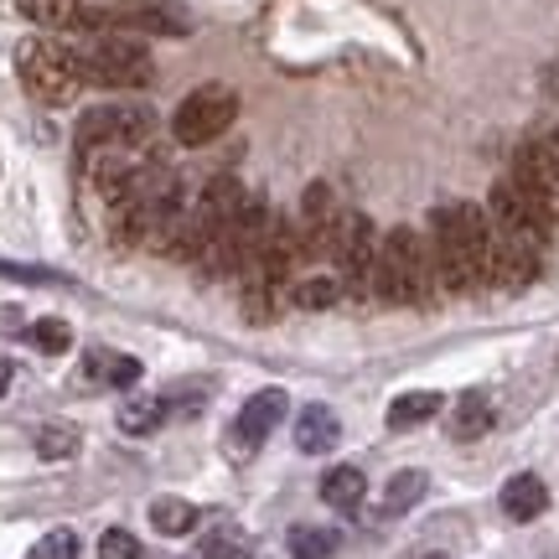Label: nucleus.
I'll use <instances>...</instances> for the list:
<instances>
[{"label":"nucleus","instance_id":"423d86ee","mask_svg":"<svg viewBox=\"0 0 559 559\" xmlns=\"http://www.w3.org/2000/svg\"><path fill=\"white\" fill-rule=\"evenodd\" d=\"M156 130V120L135 109V104H99V109H88L73 130V151L88 156V151H135L145 145Z\"/></svg>","mask_w":559,"mask_h":559},{"label":"nucleus","instance_id":"cd10ccee","mask_svg":"<svg viewBox=\"0 0 559 559\" xmlns=\"http://www.w3.org/2000/svg\"><path fill=\"white\" fill-rule=\"evenodd\" d=\"M104 383H115V389H130V383H140V362L124 358V353H115V362H109V379H104Z\"/></svg>","mask_w":559,"mask_h":559},{"label":"nucleus","instance_id":"0eeeda50","mask_svg":"<svg viewBox=\"0 0 559 559\" xmlns=\"http://www.w3.org/2000/svg\"><path fill=\"white\" fill-rule=\"evenodd\" d=\"M234 120H239V94H234L228 83H202V88H192V94L177 104L171 135H177L181 145H207V140H218Z\"/></svg>","mask_w":559,"mask_h":559},{"label":"nucleus","instance_id":"f257e3e1","mask_svg":"<svg viewBox=\"0 0 559 559\" xmlns=\"http://www.w3.org/2000/svg\"><path fill=\"white\" fill-rule=\"evenodd\" d=\"M430 254L440 290L492 285V218L472 202H440L430 213Z\"/></svg>","mask_w":559,"mask_h":559},{"label":"nucleus","instance_id":"9d476101","mask_svg":"<svg viewBox=\"0 0 559 559\" xmlns=\"http://www.w3.org/2000/svg\"><path fill=\"white\" fill-rule=\"evenodd\" d=\"M285 389H260L254 400L239 409V419H234V430H228V445H234V456H254L264 440H270V430H275L280 419H285Z\"/></svg>","mask_w":559,"mask_h":559},{"label":"nucleus","instance_id":"f3484780","mask_svg":"<svg viewBox=\"0 0 559 559\" xmlns=\"http://www.w3.org/2000/svg\"><path fill=\"white\" fill-rule=\"evenodd\" d=\"M151 528L166 534V539H181V534L198 528V508H192L187 498H156L151 502Z\"/></svg>","mask_w":559,"mask_h":559},{"label":"nucleus","instance_id":"4468645a","mask_svg":"<svg viewBox=\"0 0 559 559\" xmlns=\"http://www.w3.org/2000/svg\"><path fill=\"white\" fill-rule=\"evenodd\" d=\"M445 430H451V440H481L487 436V430H492V404H487V394H461Z\"/></svg>","mask_w":559,"mask_h":559},{"label":"nucleus","instance_id":"39448f33","mask_svg":"<svg viewBox=\"0 0 559 559\" xmlns=\"http://www.w3.org/2000/svg\"><path fill=\"white\" fill-rule=\"evenodd\" d=\"M326 254L337 260L332 275L342 280V296H373V270H379V239H373V223L362 218V213H347L342 207L337 228H332V243H326Z\"/></svg>","mask_w":559,"mask_h":559},{"label":"nucleus","instance_id":"6ab92c4d","mask_svg":"<svg viewBox=\"0 0 559 559\" xmlns=\"http://www.w3.org/2000/svg\"><path fill=\"white\" fill-rule=\"evenodd\" d=\"M425 487H430V477L415 472V466H409V472H394L389 487H383V513H409V508L425 498Z\"/></svg>","mask_w":559,"mask_h":559},{"label":"nucleus","instance_id":"f03ea898","mask_svg":"<svg viewBox=\"0 0 559 559\" xmlns=\"http://www.w3.org/2000/svg\"><path fill=\"white\" fill-rule=\"evenodd\" d=\"M440 290L436 280V254L430 239H419L409 228H394L379 243V270H373V296L389 306H425Z\"/></svg>","mask_w":559,"mask_h":559},{"label":"nucleus","instance_id":"b1692460","mask_svg":"<svg viewBox=\"0 0 559 559\" xmlns=\"http://www.w3.org/2000/svg\"><path fill=\"white\" fill-rule=\"evenodd\" d=\"M254 549H249V539L243 534H234V528H218V534H207V539L198 544V555L192 559H249Z\"/></svg>","mask_w":559,"mask_h":559},{"label":"nucleus","instance_id":"7ed1b4c3","mask_svg":"<svg viewBox=\"0 0 559 559\" xmlns=\"http://www.w3.org/2000/svg\"><path fill=\"white\" fill-rule=\"evenodd\" d=\"M73 62H79V79L99 83V88H145V83L156 79L145 47L120 37V32H99L94 41H83L79 52H73Z\"/></svg>","mask_w":559,"mask_h":559},{"label":"nucleus","instance_id":"412c9836","mask_svg":"<svg viewBox=\"0 0 559 559\" xmlns=\"http://www.w3.org/2000/svg\"><path fill=\"white\" fill-rule=\"evenodd\" d=\"M290 555H296V559H326V555H337V528L296 523V528H290Z\"/></svg>","mask_w":559,"mask_h":559},{"label":"nucleus","instance_id":"aec40b11","mask_svg":"<svg viewBox=\"0 0 559 559\" xmlns=\"http://www.w3.org/2000/svg\"><path fill=\"white\" fill-rule=\"evenodd\" d=\"M16 11L37 26H79L83 21V5L79 0H16Z\"/></svg>","mask_w":559,"mask_h":559},{"label":"nucleus","instance_id":"5701e85b","mask_svg":"<svg viewBox=\"0 0 559 559\" xmlns=\"http://www.w3.org/2000/svg\"><path fill=\"white\" fill-rule=\"evenodd\" d=\"M79 451V430L73 425H41L37 430V456L41 461H68Z\"/></svg>","mask_w":559,"mask_h":559},{"label":"nucleus","instance_id":"473e14b6","mask_svg":"<svg viewBox=\"0 0 559 559\" xmlns=\"http://www.w3.org/2000/svg\"><path fill=\"white\" fill-rule=\"evenodd\" d=\"M109 5H145V0H109Z\"/></svg>","mask_w":559,"mask_h":559},{"label":"nucleus","instance_id":"393cba45","mask_svg":"<svg viewBox=\"0 0 559 559\" xmlns=\"http://www.w3.org/2000/svg\"><path fill=\"white\" fill-rule=\"evenodd\" d=\"M26 559H79V534L73 528H52V534H41L26 549Z\"/></svg>","mask_w":559,"mask_h":559},{"label":"nucleus","instance_id":"1a4fd4ad","mask_svg":"<svg viewBox=\"0 0 559 559\" xmlns=\"http://www.w3.org/2000/svg\"><path fill=\"white\" fill-rule=\"evenodd\" d=\"M513 187H519L534 207H544V213L559 223V166H555V156H549V145H544V140L519 145V156H513Z\"/></svg>","mask_w":559,"mask_h":559},{"label":"nucleus","instance_id":"bb28decb","mask_svg":"<svg viewBox=\"0 0 559 559\" xmlns=\"http://www.w3.org/2000/svg\"><path fill=\"white\" fill-rule=\"evenodd\" d=\"M99 559H140V539L130 534V528H104Z\"/></svg>","mask_w":559,"mask_h":559},{"label":"nucleus","instance_id":"c756f323","mask_svg":"<svg viewBox=\"0 0 559 559\" xmlns=\"http://www.w3.org/2000/svg\"><path fill=\"white\" fill-rule=\"evenodd\" d=\"M26 332V317H21V306H0V337H21Z\"/></svg>","mask_w":559,"mask_h":559},{"label":"nucleus","instance_id":"f8f14e48","mask_svg":"<svg viewBox=\"0 0 559 559\" xmlns=\"http://www.w3.org/2000/svg\"><path fill=\"white\" fill-rule=\"evenodd\" d=\"M498 502L513 523H534V519H544V508H549V487H544V477H534V472H519V477L502 481Z\"/></svg>","mask_w":559,"mask_h":559},{"label":"nucleus","instance_id":"ddd939ff","mask_svg":"<svg viewBox=\"0 0 559 559\" xmlns=\"http://www.w3.org/2000/svg\"><path fill=\"white\" fill-rule=\"evenodd\" d=\"M342 440V419L326 409V404H306L296 415V445L306 456H326V451H337Z\"/></svg>","mask_w":559,"mask_h":559},{"label":"nucleus","instance_id":"dca6fc26","mask_svg":"<svg viewBox=\"0 0 559 559\" xmlns=\"http://www.w3.org/2000/svg\"><path fill=\"white\" fill-rule=\"evenodd\" d=\"M440 394L436 389H415V394H400V400L389 404V430H415V425H425V419L440 415Z\"/></svg>","mask_w":559,"mask_h":559},{"label":"nucleus","instance_id":"2f4dec72","mask_svg":"<svg viewBox=\"0 0 559 559\" xmlns=\"http://www.w3.org/2000/svg\"><path fill=\"white\" fill-rule=\"evenodd\" d=\"M544 145H549V156H555V166H559V130H549V135H544Z\"/></svg>","mask_w":559,"mask_h":559},{"label":"nucleus","instance_id":"a878e982","mask_svg":"<svg viewBox=\"0 0 559 559\" xmlns=\"http://www.w3.org/2000/svg\"><path fill=\"white\" fill-rule=\"evenodd\" d=\"M32 342H37L41 353H68L73 347V332H68V321H58V317H41V321H32Z\"/></svg>","mask_w":559,"mask_h":559},{"label":"nucleus","instance_id":"20e7f679","mask_svg":"<svg viewBox=\"0 0 559 559\" xmlns=\"http://www.w3.org/2000/svg\"><path fill=\"white\" fill-rule=\"evenodd\" d=\"M16 73L21 88L41 104H73L79 94V62H73V47H58L47 37H32L16 47Z\"/></svg>","mask_w":559,"mask_h":559},{"label":"nucleus","instance_id":"72a5a7b5","mask_svg":"<svg viewBox=\"0 0 559 559\" xmlns=\"http://www.w3.org/2000/svg\"><path fill=\"white\" fill-rule=\"evenodd\" d=\"M425 559H451V555H425Z\"/></svg>","mask_w":559,"mask_h":559},{"label":"nucleus","instance_id":"a211bd4d","mask_svg":"<svg viewBox=\"0 0 559 559\" xmlns=\"http://www.w3.org/2000/svg\"><path fill=\"white\" fill-rule=\"evenodd\" d=\"M290 300H296L300 311H326V306L342 300V280L337 275H300V280H290Z\"/></svg>","mask_w":559,"mask_h":559},{"label":"nucleus","instance_id":"9b49d317","mask_svg":"<svg viewBox=\"0 0 559 559\" xmlns=\"http://www.w3.org/2000/svg\"><path fill=\"white\" fill-rule=\"evenodd\" d=\"M243 202H249V198H243L239 177H213L207 187H202V198H198V207H192V218H198L207 234H218V228L234 218V213H239Z\"/></svg>","mask_w":559,"mask_h":559},{"label":"nucleus","instance_id":"2eb2a0df","mask_svg":"<svg viewBox=\"0 0 559 559\" xmlns=\"http://www.w3.org/2000/svg\"><path fill=\"white\" fill-rule=\"evenodd\" d=\"M368 492V477H362L358 466H332L326 477H321V502H332L337 513H353Z\"/></svg>","mask_w":559,"mask_h":559},{"label":"nucleus","instance_id":"f704fd0d","mask_svg":"<svg viewBox=\"0 0 559 559\" xmlns=\"http://www.w3.org/2000/svg\"><path fill=\"white\" fill-rule=\"evenodd\" d=\"M555 559H559V555H555Z\"/></svg>","mask_w":559,"mask_h":559},{"label":"nucleus","instance_id":"6e6552de","mask_svg":"<svg viewBox=\"0 0 559 559\" xmlns=\"http://www.w3.org/2000/svg\"><path fill=\"white\" fill-rule=\"evenodd\" d=\"M487 218H492V228H498L502 239H523V243H539V249H544V239H549V228H555V218L523 198L519 187H513V177H502L498 187H492Z\"/></svg>","mask_w":559,"mask_h":559},{"label":"nucleus","instance_id":"c85d7f7f","mask_svg":"<svg viewBox=\"0 0 559 559\" xmlns=\"http://www.w3.org/2000/svg\"><path fill=\"white\" fill-rule=\"evenodd\" d=\"M109 362H115V353H104V347H88V358H83V373L94 383L109 379Z\"/></svg>","mask_w":559,"mask_h":559},{"label":"nucleus","instance_id":"7c9ffc66","mask_svg":"<svg viewBox=\"0 0 559 559\" xmlns=\"http://www.w3.org/2000/svg\"><path fill=\"white\" fill-rule=\"evenodd\" d=\"M11 373H16V368H11V358H0V394L11 389Z\"/></svg>","mask_w":559,"mask_h":559},{"label":"nucleus","instance_id":"4be33fe9","mask_svg":"<svg viewBox=\"0 0 559 559\" xmlns=\"http://www.w3.org/2000/svg\"><path fill=\"white\" fill-rule=\"evenodd\" d=\"M160 419H166V400H130L120 409V430L124 436H151Z\"/></svg>","mask_w":559,"mask_h":559}]
</instances>
